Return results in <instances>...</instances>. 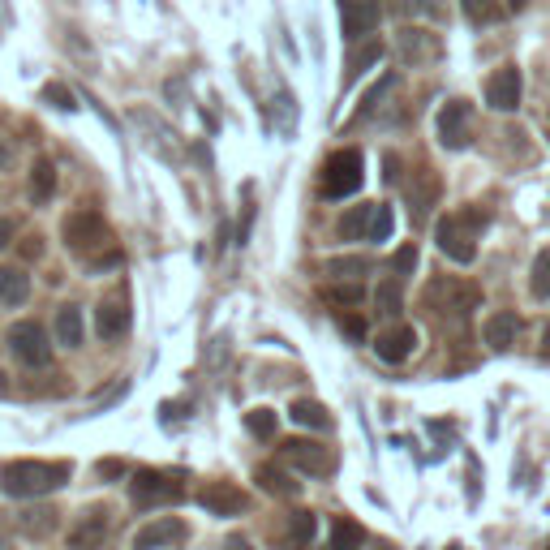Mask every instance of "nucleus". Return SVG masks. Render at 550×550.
Instances as JSON below:
<instances>
[{"instance_id": "1", "label": "nucleus", "mask_w": 550, "mask_h": 550, "mask_svg": "<svg viewBox=\"0 0 550 550\" xmlns=\"http://www.w3.org/2000/svg\"><path fill=\"white\" fill-rule=\"evenodd\" d=\"M61 237L69 245V254L86 263V271L121 267V250H117V241H112V228H108V220L95 207H78L74 215H65Z\"/></svg>"}, {"instance_id": "2", "label": "nucleus", "mask_w": 550, "mask_h": 550, "mask_svg": "<svg viewBox=\"0 0 550 550\" xmlns=\"http://www.w3.org/2000/svg\"><path fill=\"white\" fill-rule=\"evenodd\" d=\"M69 460H9L0 469V495L5 499H43L69 482Z\"/></svg>"}, {"instance_id": "3", "label": "nucleus", "mask_w": 550, "mask_h": 550, "mask_svg": "<svg viewBox=\"0 0 550 550\" xmlns=\"http://www.w3.org/2000/svg\"><path fill=\"white\" fill-rule=\"evenodd\" d=\"M482 228H486V211L482 207H460V211H447L439 224H434V241H439V254H447L452 263L469 267L477 258V241H482Z\"/></svg>"}, {"instance_id": "4", "label": "nucleus", "mask_w": 550, "mask_h": 550, "mask_svg": "<svg viewBox=\"0 0 550 550\" xmlns=\"http://www.w3.org/2000/svg\"><path fill=\"white\" fill-rule=\"evenodd\" d=\"M361 181H366V159L361 151H336L318 172V194L323 198H353L361 190Z\"/></svg>"}, {"instance_id": "5", "label": "nucleus", "mask_w": 550, "mask_h": 550, "mask_svg": "<svg viewBox=\"0 0 550 550\" xmlns=\"http://www.w3.org/2000/svg\"><path fill=\"white\" fill-rule=\"evenodd\" d=\"M129 499L134 508H168V503L185 499V486L177 473H159V469H138L129 477Z\"/></svg>"}, {"instance_id": "6", "label": "nucleus", "mask_w": 550, "mask_h": 550, "mask_svg": "<svg viewBox=\"0 0 550 550\" xmlns=\"http://www.w3.org/2000/svg\"><path fill=\"white\" fill-rule=\"evenodd\" d=\"M9 353L22 361V366L31 370H43L52 361V340L48 331H43V323H35V318H22V323L9 327Z\"/></svg>"}, {"instance_id": "7", "label": "nucleus", "mask_w": 550, "mask_h": 550, "mask_svg": "<svg viewBox=\"0 0 550 550\" xmlns=\"http://www.w3.org/2000/svg\"><path fill=\"white\" fill-rule=\"evenodd\" d=\"M439 142L447 151H465L473 142V108L465 99H447L439 108Z\"/></svg>"}, {"instance_id": "8", "label": "nucleus", "mask_w": 550, "mask_h": 550, "mask_svg": "<svg viewBox=\"0 0 550 550\" xmlns=\"http://www.w3.org/2000/svg\"><path fill=\"white\" fill-rule=\"evenodd\" d=\"M477 301H482V293L477 288H469V284H456V280H434L430 284V293H426V310H434V314H456V318H465Z\"/></svg>"}, {"instance_id": "9", "label": "nucleus", "mask_w": 550, "mask_h": 550, "mask_svg": "<svg viewBox=\"0 0 550 550\" xmlns=\"http://www.w3.org/2000/svg\"><path fill=\"white\" fill-rule=\"evenodd\" d=\"M284 460L288 465H297L301 473H310V477H331L336 473V456L327 452L323 443H310V439H288L284 447Z\"/></svg>"}, {"instance_id": "10", "label": "nucleus", "mask_w": 550, "mask_h": 550, "mask_svg": "<svg viewBox=\"0 0 550 550\" xmlns=\"http://www.w3.org/2000/svg\"><path fill=\"white\" fill-rule=\"evenodd\" d=\"M520 91H525V78H520L516 65H499L495 74L486 78V104L495 112H516Z\"/></svg>"}, {"instance_id": "11", "label": "nucleus", "mask_w": 550, "mask_h": 550, "mask_svg": "<svg viewBox=\"0 0 550 550\" xmlns=\"http://www.w3.org/2000/svg\"><path fill=\"white\" fill-rule=\"evenodd\" d=\"M190 538V525L177 516H164V520H151V525H142L134 533V550H172Z\"/></svg>"}, {"instance_id": "12", "label": "nucleus", "mask_w": 550, "mask_h": 550, "mask_svg": "<svg viewBox=\"0 0 550 550\" xmlns=\"http://www.w3.org/2000/svg\"><path fill=\"white\" fill-rule=\"evenodd\" d=\"M198 503L211 516H241L245 508H250V495H245L241 486H233V482H207L198 490Z\"/></svg>"}, {"instance_id": "13", "label": "nucleus", "mask_w": 550, "mask_h": 550, "mask_svg": "<svg viewBox=\"0 0 550 550\" xmlns=\"http://www.w3.org/2000/svg\"><path fill=\"white\" fill-rule=\"evenodd\" d=\"M95 331H99V340H121L129 331V301H125V293H112V297L99 301Z\"/></svg>"}, {"instance_id": "14", "label": "nucleus", "mask_w": 550, "mask_h": 550, "mask_svg": "<svg viewBox=\"0 0 550 550\" xmlns=\"http://www.w3.org/2000/svg\"><path fill=\"white\" fill-rule=\"evenodd\" d=\"M104 542H108V508L82 512V520L69 529V546L74 550H104Z\"/></svg>"}, {"instance_id": "15", "label": "nucleus", "mask_w": 550, "mask_h": 550, "mask_svg": "<svg viewBox=\"0 0 550 550\" xmlns=\"http://www.w3.org/2000/svg\"><path fill=\"white\" fill-rule=\"evenodd\" d=\"M340 22L349 39H366L379 26V0H340Z\"/></svg>"}, {"instance_id": "16", "label": "nucleus", "mask_w": 550, "mask_h": 550, "mask_svg": "<svg viewBox=\"0 0 550 550\" xmlns=\"http://www.w3.org/2000/svg\"><path fill=\"white\" fill-rule=\"evenodd\" d=\"M413 349H417V331L413 327L379 331V340H374V353H379V361H387V366H400Z\"/></svg>"}, {"instance_id": "17", "label": "nucleus", "mask_w": 550, "mask_h": 550, "mask_svg": "<svg viewBox=\"0 0 550 550\" xmlns=\"http://www.w3.org/2000/svg\"><path fill=\"white\" fill-rule=\"evenodd\" d=\"M482 336H486V344H490L495 353L512 349L516 336H520V318H516V310H499V314H490V318H486V327H482Z\"/></svg>"}, {"instance_id": "18", "label": "nucleus", "mask_w": 550, "mask_h": 550, "mask_svg": "<svg viewBox=\"0 0 550 550\" xmlns=\"http://www.w3.org/2000/svg\"><path fill=\"white\" fill-rule=\"evenodd\" d=\"M400 52H404V61H413V65H430V61H439V39L430 31H404Z\"/></svg>"}, {"instance_id": "19", "label": "nucleus", "mask_w": 550, "mask_h": 550, "mask_svg": "<svg viewBox=\"0 0 550 550\" xmlns=\"http://www.w3.org/2000/svg\"><path fill=\"white\" fill-rule=\"evenodd\" d=\"M361 542H366V529H361L353 516H336L323 550H361Z\"/></svg>"}, {"instance_id": "20", "label": "nucleus", "mask_w": 550, "mask_h": 550, "mask_svg": "<svg viewBox=\"0 0 550 550\" xmlns=\"http://www.w3.org/2000/svg\"><path fill=\"white\" fill-rule=\"evenodd\" d=\"M31 297V275L22 267H0V301L5 306H26Z\"/></svg>"}, {"instance_id": "21", "label": "nucleus", "mask_w": 550, "mask_h": 550, "mask_svg": "<svg viewBox=\"0 0 550 550\" xmlns=\"http://www.w3.org/2000/svg\"><path fill=\"white\" fill-rule=\"evenodd\" d=\"M254 477H258V486H263L267 495H280V499H297L301 495V482H293V477H288L284 469H275V465H258Z\"/></svg>"}, {"instance_id": "22", "label": "nucleus", "mask_w": 550, "mask_h": 550, "mask_svg": "<svg viewBox=\"0 0 550 550\" xmlns=\"http://www.w3.org/2000/svg\"><path fill=\"white\" fill-rule=\"evenodd\" d=\"M52 331H56V344H65V349H78V344H82V310H78V306H61V310H56Z\"/></svg>"}, {"instance_id": "23", "label": "nucleus", "mask_w": 550, "mask_h": 550, "mask_svg": "<svg viewBox=\"0 0 550 550\" xmlns=\"http://www.w3.org/2000/svg\"><path fill=\"white\" fill-rule=\"evenodd\" d=\"M374 306H379L383 318H400V314H404V280L387 275V280L374 288Z\"/></svg>"}, {"instance_id": "24", "label": "nucleus", "mask_w": 550, "mask_h": 550, "mask_svg": "<svg viewBox=\"0 0 550 550\" xmlns=\"http://www.w3.org/2000/svg\"><path fill=\"white\" fill-rule=\"evenodd\" d=\"M56 194V168H52V159H35V168H31V202H52Z\"/></svg>"}, {"instance_id": "25", "label": "nucleus", "mask_w": 550, "mask_h": 550, "mask_svg": "<svg viewBox=\"0 0 550 550\" xmlns=\"http://www.w3.org/2000/svg\"><path fill=\"white\" fill-rule=\"evenodd\" d=\"M323 271H327V275H336V280L357 284L361 275H370V271H374V263H370V258H357V254H344V258H331V263H327Z\"/></svg>"}, {"instance_id": "26", "label": "nucleus", "mask_w": 550, "mask_h": 550, "mask_svg": "<svg viewBox=\"0 0 550 550\" xmlns=\"http://www.w3.org/2000/svg\"><path fill=\"white\" fill-rule=\"evenodd\" d=\"M288 413H293V422L306 426V430H331V413L318 400H297Z\"/></svg>"}, {"instance_id": "27", "label": "nucleus", "mask_w": 550, "mask_h": 550, "mask_svg": "<svg viewBox=\"0 0 550 550\" xmlns=\"http://www.w3.org/2000/svg\"><path fill=\"white\" fill-rule=\"evenodd\" d=\"M314 533H318V516L314 512H293V516H288V546L306 550L314 542Z\"/></svg>"}, {"instance_id": "28", "label": "nucleus", "mask_w": 550, "mask_h": 550, "mask_svg": "<svg viewBox=\"0 0 550 550\" xmlns=\"http://www.w3.org/2000/svg\"><path fill=\"white\" fill-rule=\"evenodd\" d=\"M370 215H374V202H366V207H353V211L340 220V237H344V241H366Z\"/></svg>"}, {"instance_id": "29", "label": "nucleus", "mask_w": 550, "mask_h": 550, "mask_svg": "<svg viewBox=\"0 0 550 550\" xmlns=\"http://www.w3.org/2000/svg\"><path fill=\"white\" fill-rule=\"evenodd\" d=\"M379 56H383V43L374 39V43H361V48L353 52V61H349V74H344V86H353L361 74H366L370 65H379Z\"/></svg>"}, {"instance_id": "30", "label": "nucleus", "mask_w": 550, "mask_h": 550, "mask_svg": "<svg viewBox=\"0 0 550 550\" xmlns=\"http://www.w3.org/2000/svg\"><path fill=\"white\" fill-rule=\"evenodd\" d=\"M245 430H250L254 439H275L280 417H275V409H250V413H245Z\"/></svg>"}, {"instance_id": "31", "label": "nucleus", "mask_w": 550, "mask_h": 550, "mask_svg": "<svg viewBox=\"0 0 550 550\" xmlns=\"http://www.w3.org/2000/svg\"><path fill=\"white\" fill-rule=\"evenodd\" d=\"M529 293L538 301H550V250H542L533 258V271H529Z\"/></svg>"}, {"instance_id": "32", "label": "nucleus", "mask_w": 550, "mask_h": 550, "mask_svg": "<svg viewBox=\"0 0 550 550\" xmlns=\"http://www.w3.org/2000/svg\"><path fill=\"white\" fill-rule=\"evenodd\" d=\"M392 228H396V211L387 207V202H374V215H370V233H366V241H387V237H392Z\"/></svg>"}, {"instance_id": "33", "label": "nucleus", "mask_w": 550, "mask_h": 550, "mask_svg": "<svg viewBox=\"0 0 550 550\" xmlns=\"http://www.w3.org/2000/svg\"><path fill=\"white\" fill-rule=\"evenodd\" d=\"M400 9L413 13V18H430V22H439L443 13H447L443 0H400Z\"/></svg>"}, {"instance_id": "34", "label": "nucleus", "mask_w": 550, "mask_h": 550, "mask_svg": "<svg viewBox=\"0 0 550 550\" xmlns=\"http://www.w3.org/2000/svg\"><path fill=\"white\" fill-rule=\"evenodd\" d=\"M413 271H417V245L409 241V245H400V250L392 254V275L404 280V275H413Z\"/></svg>"}, {"instance_id": "35", "label": "nucleus", "mask_w": 550, "mask_h": 550, "mask_svg": "<svg viewBox=\"0 0 550 550\" xmlns=\"http://www.w3.org/2000/svg\"><path fill=\"white\" fill-rule=\"evenodd\" d=\"M323 297L331 301V306H353V301H361V284H331V288H323Z\"/></svg>"}, {"instance_id": "36", "label": "nucleus", "mask_w": 550, "mask_h": 550, "mask_svg": "<svg viewBox=\"0 0 550 550\" xmlns=\"http://www.w3.org/2000/svg\"><path fill=\"white\" fill-rule=\"evenodd\" d=\"M465 9H469L473 22H495L508 5H499V0H465Z\"/></svg>"}, {"instance_id": "37", "label": "nucleus", "mask_w": 550, "mask_h": 550, "mask_svg": "<svg viewBox=\"0 0 550 550\" xmlns=\"http://www.w3.org/2000/svg\"><path fill=\"white\" fill-rule=\"evenodd\" d=\"M43 99H48V104H56L61 112H74L78 104H74V91H69V86H61V82H48L43 86Z\"/></svg>"}, {"instance_id": "38", "label": "nucleus", "mask_w": 550, "mask_h": 550, "mask_svg": "<svg viewBox=\"0 0 550 550\" xmlns=\"http://www.w3.org/2000/svg\"><path fill=\"white\" fill-rule=\"evenodd\" d=\"M22 529L26 533H48V529H56V512H26Z\"/></svg>"}, {"instance_id": "39", "label": "nucleus", "mask_w": 550, "mask_h": 550, "mask_svg": "<svg viewBox=\"0 0 550 550\" xmlns=\"http://www.w3.org/2000/svg\"><path fill=\"white\" fill-rule=\"evenodd\" d=\"M340 331L361 344V340H366V318H361V314H340Z\"/></svg>"}, {"instance_id": "40", "label": "nucleus", "mask_w": 550, "mask_h": 550, "mask_svg": "<svg viewBox=\"0 0 550 550\" xmlns=\"http://www.w3.org/2000/svg\"><path fill=\"white\" fill-rule=\"evenodd\" d=\"M13 233H18V228H13V220H9V215H0V250H5V245L13 241Z\"/></svg>"}, {"instance_id": "41", "label": "nucleus", "mask_w": 550, "mask_h": 550, "mask_svg": "<svg viewBox=\"0 0 550 550\" xmlns=\"http://www.w3.org/2000/svg\"><path fill=\"white\" fill-rule=\"evenodd\" d=\"M99 473H104V477H121L125 465H121V460H99Z\"/></svg>"}, {"instance_id": "42", "label": "nucleus", "mask_w": 550, "mask_h": 550, "mask_svg": "<svg viewBox=\"0 0 550 550\" xmlns=\"http://www.w3.org/2000/svg\"><path fill=\"white\" fill-rule=\"evenodd\" d=\"M22 254H26V258H39V254H43V237H26Z\"/></svg>"}, {"instance_id": "43", "label": "nucleus", "mask_w": 550, "mask_h": 550, "mask_svg": "<svg viewBox=\"0 0 550 550\" xmlns=\"http://www.w3.org/2000/svg\"><path fill=\"white\" fill-rule=\"evenodd\" d=\"M383 164H387V181H400V159H396V155H387Z\"/></svg>"}, {"instance_id": "44", "label": "nucleus", "mask_w": 550, "mask_h": 550, "mask_svg": "<svg viewBox=\"0 0 550 550\" xmlns=\"http://www.w3.org/2000/svg\"><path fill=\"white\" fill-rule=\"evenodd\" d=\"M542 357L550 361V323H546V331H542Z\"/></svg>"}, {"instance_id": "45", "label": "nucleus", "mask_w": 550, "mask_h": 550, "mask_svg": "<svg viewBox=\"0 0 550 550\" xmlns=\"http://www.w3.org/2000/svg\"><path fill=\"white\" fill-rule=\"evenodd\" d=\"M228 550H250V542H241V538H233V542H228Z\"/></svg>"}, {"instance_id": "46", "label": "nucleus", "mask_w": 550, "mask_h": 550, "mask_svg": "<svg viewBox=\"0 0 550 550\" xmlns=\"http://www.w3.org/2000/svg\"><path fill=\"white\" fill-rule=\"evenodd\" d=\"M0 396H9V379H5V374H0Z\"/></svg>"}, {"instance_id": "47", "label": "nucleus", "mask_w": 550, "mask_h": 550, "mask_svg": "<svg viewBox=\"0 0 550 550\" xmlns=\"http://www.w3.org/2000/svg\"><path fill=\"white\" fill-rule=\"evenodd\" d=\"M529 5V0H508V9H525Z\"/></svg>"}, {"instance_id": "48", "label": "nucleus", "mask_w": 550, "mask_h": 550, "mask_svg": "<svg viewBox=\"0 0 550 550\" xmlns=\"http://www.w3.org/2000/svg\"><path fill=\"white\" fill-rule=\"evenodd\" d=\"M0 550H5V542H0Z\"/></svg>"}, {"instance_id": "49", "label": "nucleus", "mask_w": 550, "mask_h": 550, "mask_svg": "<svg viewBox=\"0 0 550 550\" xmlns=\"http://www.w3.org/2000/svg\"><path fill=\"white\" fill-rule=\"evenodd\" d=\"M546 550H550V542H546Z\"/></svg>"}]
</instances>
